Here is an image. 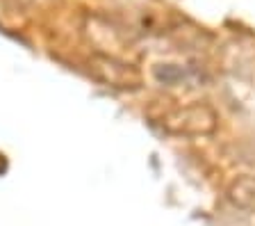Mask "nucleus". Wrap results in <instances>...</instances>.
Instances as JSON below:
<instances>
[{"label": "nucleus", "instance_id": "obj_3", "mask_svg": "<svg viewBox=\"0 0 255 226\" xmlns=\"http://www.w3.org/2000/svg\"><path fill=\"white\" fill-rule=\"evenodd\" d=\"M21 2H30V5H41V2H48V0H21Z\"/></svg>", "mask_w": 255, "mask_h": 226}, {"label": "nucleus", "instance_id": "obj_1", "mask_svg": "<svg viewBox=\"0 0 255 226\" xmlns=\"http://www.w3.org/2000/svg\"><path fill=\"white\" fill-rule=\"evenodd\" d=\"M217 114L207 105H191V108H182L164 117V128L173 135H185V137H194V135H207L217 128Z\"/></svg>", "mask_w": 255, "mask_h": 226}, {"label": "nucleus", "instance_id": "obj_2", "mask_svg": "<svg viewBox=\"0 0 255 226\" xmlns=\"http://www.w3.org/2000/svg\"><path fill=\"white\" fill-rule=\"evenodd\" d=\"M228 199L235 208L255 213V176H244L233 181L228 188Z\"/></svg>", "mask_w": 255, "mask_h": 226}]
</instances>
